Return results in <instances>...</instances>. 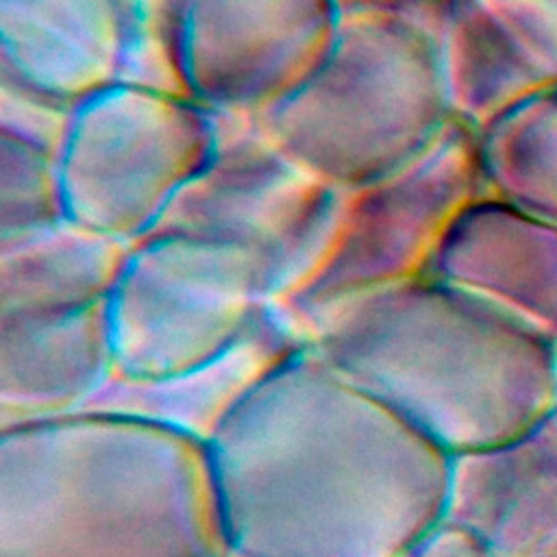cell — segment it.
<instances>
[{
  "mask_svg": "<svg viewBox=\"0 0 557 557\" xmlns=\"http://www.w3.org/2000/svg\"><path fill=\"white\" fill-rule=\"evenodd\" d=\"M213 144L211 113L196 100L115 83L76 107L59 159L65 218L113 237L148 235Z\"/></svg>",
  "mask_w": 557,
  "mask_h": 557,
  "instance_id": "7a4b0ae2",
  "label": "cell"
},
{
  "mask_svg": "<svg viewBox=\"0 0 557 557\" xmlns=\"http://www.w3.org/2000/svg\"><path fill=\"white\" fill-rule=\"evenodd\" d=\"M339 17H385L411 24L437 37L453 0H331Z\"/></svg>",
  "mask_w": 557,
  "mask_h": 557,
  "instance_id": "9c48e42d",
  "label": "cell"
},
{
  "mask_svg": "<svg viewBox=\"0 0 557 557\" xmlns=\"http://www.w3.org/2000/svg\"><path fill=\"white\" fill-rule=\"evenodd\" d=\"M65 218L59 159L2 135V224L4 235Z\"/></svg>",
  "mask_w": 557,
  "mask_h": 557,
  "instance_id": "52a82bcc",
  "label": "cell"
},
{
  "mask_svg": "<svg viewBox=\"0 0 557 557\" xmlns=\"http://www.w3.org/2000/svg\"><path fill=\"white\" fill-rule=\"evenodd\" d=\"M74 102L2 72V135L61 159L76 113Z\"/></svg>",
  "mask_w": 557,
  "mask_h": 557,
  "instance_id": "ba28073f",
  "label": "cell"
},
{
  "mask_svg": "<svg viewBox=\"0 0 557 557\" xmlns=\"http://www.w3.org/2000/svg\"><path fill=\"white\" fill-rule=\"evenodd\" d=\"M0 15L2 72L74 104L120 83L126 0H0Z\"/></svg>",
  "mask_w": 557,
  "mask_h": 557,
  "instance_id": "277c9868",
  "label": "cell"
},
{
  "mask_svg": "<svg viewBox=\"0 0 557 557\" xmlns=\"http://www.w3.org/2000/svg\"><path fill=\"white\" fill-rule=\"evenodd\" d=\"M259 120L285 157L324 183H372L455 122L440 41L398 20L339 17L322 65Z\"/></svg>",
  "mask_w": 557,
  "mask_h": 557,
  "instance_id": "6da1fadb",
  "label": "cell"
},
{
  "mask_svg": "<svg viewBox=\"0 0 557 557\" xmlns=\"http://www.w3.org/2000/svg\"><path fill=\"white\" fill-rule=\"evenodd\" d=\"M122 244L70 218L7 233L4 300L15 298L17 315L89 307L122 276L128 261Z\"/></svg>",
  "mask_w": 557,
  "mask_h": 557,
  "instance_id": "8992f818",
  "label": "cell"
},
{
  "mask_svg": "<svg viewBox=\"0 0 557 557\" xmlns=\"http://www.w3.org/2000/svg\"><path fill=\"white\" fill-rule=\"evenodd\" d=\"M457 524L492 557H557V426L459 459L453 487Z\"/></svg>",
  "mask_w": 557,
  "mask_h": 557,
  "instance_id": "5b68a950",
  "label": "cell"
},
{
  "mask_svg": "<svg viewBox=\"0 0 557 557\" xmlns=\"http://www.w3.org/2000/svg\"><path fill=\"white\" fill-rule=\"evenodd\" d=\"M339 15L331 0H189L181 59L207 111L263 113L326 59Z\"/></svg>",
  "mask_w": 557,
  "mask_h": 557,
  "instance_id": "3957f363",
  "label": "cell"
},
{
  "mask_svg": "<svg viewBox=\"0 0 557 557\" xmlns=\"http://www.w3.org/2000/svg\"><path fill=\"white\" fill-rule=\"evenodd\" d=\"M553 422L557 426V339H555V405H553Z\"/></svg>",
  "mask_w": 557,
  "mask_h": 557,
  "instance_id": "30bf717a",
  "label": "cell"
}]
</instances>
